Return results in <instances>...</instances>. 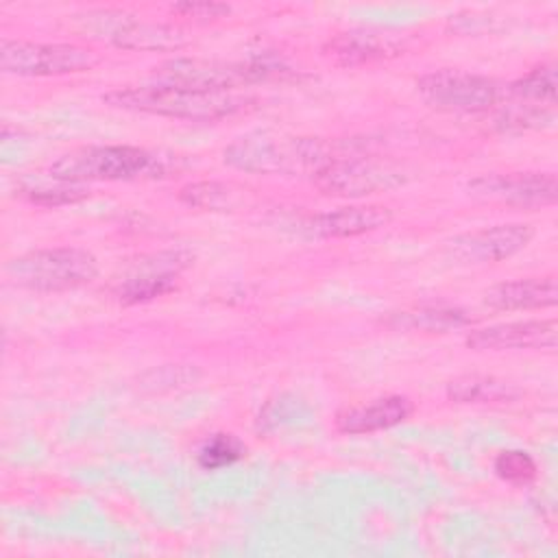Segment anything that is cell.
Masks as SVG:
<instances>
[{
	"mask_svg": "<svg viewBox=\"0 0 558 558\" xmlns=\"http://www.w3.org/2000/svg\"><path fill=\"white\" fill-rule=\"evenodd\" d=\"M556 107H541L532 102H508L497 113V126L506 129H541L556 120Z\"/></svg>",
	"mask_w": 558,
	"mask_h": 558,
	"instance_id": "obj_23",
	"label": "cell"
},
{
	"mask_svg": "<svg viewBox=\"0 0 558 558\" xmlns=\"http://www.w3.org/2000/svg\"><path fill=\"white\" fill-rule=\"evenodd\" d=\"M416 87L427 105L458 113L488 111L501 96V89L493 78L458 70L429 72L416 81Z\"/></svg>",
	"mask_w": 558,
	"mask_h": 558,
	"instance_id": "obj_9",
	"label": "cell"
},
{
	"mask_svg": "<svg viewBox=\"0 0 558 558\" xmlns=\"http://www.w3.org/2000/svg\"><path fill=\"white\" fill-rule=\"evenodd\" d=\"M98 63V57L74 44H37L22 39H2L0 68L17 76H61L85 72Z\"/></svg>",
	"mask_w": 558,
	"mask_h": 558,
	"instance_id": "obj_8",
	"label": "cell"
},
{
	"mask_svg": "<svg viewBox=\"0 0 558 558\" xmlns=\"http://www.w3.org/2000/svg\"><path fill=\"white\" fill-rule=\"evenodd\" d=\"M7 275L35 292H61L87 286L98 275L96 257L76 246L37 248L7 264Z\"/></svg>",
	"mask_w": 558,
	"mask_h": 558,
	"instance_id": "obj_4",
	"label": "cell"
},
{
	"mask_svg": "<svg viewBox=\"0 0 558 558\" xmlns=\"http://www.w3.org/2000/svg\"><path fill=\"white\" fill-rule=\"evenodd\" d=\"M412 414V401L401 395L375 399L366 405L347 408L338 414L336 427L342 434H368L403 423Z\"/></svg>",
	"mask_w": 558,
	"mask_h": 558,
	"instance_id": "obj_15",
	"label": "cell"
},
{
	"mask_svg": "<svg viewBox=\"0 0 558 558\" xmlns=\"http://www.w3.org/2000/svg\"><path fill=\"white\" fill-rule=\"evenodd\" d=\"M172 13L194 20H218L229 13V4L222 2H179L172 7Z\"/></svg>",
	"mask_w": 558,
	"mask_h": 558,
	"instance_id": "obj_26",
	"label": "cell"
},
{
	"mask_svg": "<svg viewBox=\"0 0 558 558\" xmlns=\"http://www.w3.org/2000/svg\"><path fill=\"white\" fill-rule=\"evenodd\" d=\"M161 172V159L140 146H85L50 166V177L68 183L159 177Z\"/></svg>",
	"mask_w": 558,
	"mask_h": 558,
	"instance_id": "obj_3",
	"label": "cell"
},
{
	"mask_svg": "<svg viewBox=\"0 0 558 558\" xmlns=\"http://www.w3.org/2000/svg\"><path fill=\"white\" fill-rule=\"evenodd\" d=\"M495 473L512 484H525L536 477V462L527 451L508 449L495 458Z\"/></svg>",
	"mask_w": 558,
	"mask_h": 558,
	"instance_id": "obj_25",
	"label": "cell"
},
{
	"mask_svg": "<svg viewBox=\"0 0 558 558\" xmlns=\"http://www.w3.org/2000/svg\"><path fill=\"white\" fill-rule=\"evenodd\" d=\"M397 50L399 44L392 37L373 31L340 33L325 46V52L340 65H362L368 61L392 57L397 54Z\"/></svg>",
	"mask_w": 558,
	"mask_h": 558,
	"instance_id": "obj_17",
	"label": "cell"
},
{
	"mask_svg": "<svg viewBox=\"0 0 558 558\" xmlns=\"http://www.w3.org/2000/svg\"><path fill=\"white\" fill-rule=\"evenodd\" d=\"M469 192L482 201L538 209L556 203L558 179L554 172L482 174L469 181Z\"/></svg>",
	"mask_w": 558,
	"mask_h": 558,
	"instance_id": "obj_10",
	"label": "cell"
},
{
	"mask_svg": "<svg viewBox=\"0 0 558 558\" xmlns=\"http://www.w3.org/2000/svg\"><path fill=\"white\" fill-rule=\"evenodd\" d=\"M190 264V255L181 251L157 253L146 257L113 288L122 303H144L168 294L177 288L179 272Z\"/></svg>",
	"mask_w": 558,
	"mask_h": 558,
	"instance_id": "obj_11",
	"label": "cell"
},
{
	"mask_svg": "<svg viewBox=\"0 0 558 558\" xmlns=\"http://www.w3.org/2000/svg\"><path fill=\"white\" fill-rule=\"evenodd\" d=\"M556 68L551 63L530 70L525 76L508 85V94L514 100L532 102L541 107H556Z\"/></svg>",
	"mask_w": 558,
	"mask_h": 558,
	"instance_id": "obj_21",
	"label": "cell"
},
{
	"mask_svg": "<svg viewBox=\"0 0 558 558\" xmlns=\"http://www.w3.org/2000/svg\"><path fill=\"white\" fill-rule=\"evenodd\" d=\"M85 37L109 41L126 50H179L190 39L177 26L148 22L124 11H89L78 17Z\"/></svg>",
	"mask_w": 558,
	"mask_h": 558,
	"instance_id": "obj_5",
	"label": "cell"
},
{
	"mask_svg": "<svg viewBox=\"0 0 558 558\" xmlns=\"http://www.w3.org/2000/svg\"><path fill=\"white\" fill-rule=\"evenodd\" d=\"M244 192L246 190L233 183L198 181L181 187L179 198L190 207H198L207 211H233L244 201Z\"/></svg>",
	"mask_w": 558,
	"mask_h": 558,
	"instance_id": "obj_19",
	"label": "cell"
},
{
	"mask_svg": "<svg viewBox=\"0 0 558 558\" xmlns=\"http://www.w3.org/2000/svg\"><path fill=\"white\" fill-rule=\"evenodd\" d=\"M532 227L512 222L462 233L449 242L453 257L462 262H501L519 253L532 240Z\"/></svg>",
	"mask_w": 558,
	"mask_h": 558,
	"instance_id": "obj_12",
	"label": "cell"
},
{
	"mask_svg": "<svg viewBox=\"0 0 558 558\" xmlns=\"http://www.w3.org/2000/svg\"><path fill=\"white\" fill-rule=\"evenodd\" d=\"M24 198H28L35 205H46V207H57V205H68V203H76L89 196V190H85L81 183H68V181H59L57 187H24L22 190Z\"/></svg>",
	"mask_w": 558,
	"mask_h": 558,
	"instance_id": "obj_24",
	"label": "cell"
},
{
	"mask_svg": "<svg viewBox=\"0 0 558 558\" xmlns=\"http://www.w3.org/2000/svg\"><path fill=\"white\" fill-rule=\"evenodd\" d=\"M447 397L458 403H501L519 397V390L490 375H462L449 381Z\"/></svg>",
	"mask_w": 558,
	"mask_h": 558,
	"instance_id": "obj_18",
	"label": "cell"
},
{
	"mask_svg": "<svg viewBox=\"0 0 558 558\" xmlns=\"http://www.w3.org/2000/svg\"><path fill=\"white\" fill-rule=\"evenodd\" d=\"M331 142L320 137L255 131L233 140L225 148V161L255 174H316L336 159Z\"/></svg>",
	"mask_w": 558,
	"mask_h": 558,
	"instance_id": "obj_2",
	"label": "cell"
},
{
	"mask_svg": "<svg viewBox=\"0 0 558 558\" xmlns=\"http://www.w3.org/2000/svg\"><path fill=\"white\" fill-rule=\"evenodd\" d=\"M556 301L558 286L554 277L501 281L484 292V303L495 310H538L551 307Z\"/></svg>",
	"mask_w": 558,
	"mask_h": 558,
	"instance_id": "obj_16",
	"label": "cell"
},
{
	"mask_svg": "<svg viewBox=\"0 0 558 558\" xmlns=\"http://www.w3.org/2000/svg\"><path fill=\"white\" fill-rule=\"evenodd\" d=\"M390 220L392 211L384 205H355L310 216L299 231L307 238H353L386 227Z\"/></svg>",
	"mask_w": 558,
	"mask_h": 558,
	"instance_id": "obj_14",
	"label": "cell"
},
{
	"mask_svg": "<svg viewBox=\"0 0 558 558\" xmlns=\"http://www.w3.org/2000/svg\"><path fill=\"white\" fill-rule=\"evenodd\" d=\"M395 327L423 329L432 333H445L471 323V318L458 307H418L414 312H399L390 320Z\"/></svg>",
	"mask_w": 558,
	"mask_h": 558,
	"instance_id": "obj_20",
	"label": "cell"
},
{
	"mask_svg": "<svg viewBox=\"0 0 558 558\" xmlns=\"http://www.w3.org/2000/svg\"><path fill=\"white\" fill-rule=\"evenodd\" d=\"M277 65L255 59L248 63H227L216 59H196L181 57L170 59L155 68V83L179 85L192 89H220L233 92L240 85H248L253 81H262L270 74H277Z\"/></svg>",
	"mask_w": 558,
	"mask_h": 558,
	"instance_id": "obj_6",
	"label": "cell"
},
{
	"mask_svg": "<svg viewBox=\"0 0 558 558\" xmlns=\"http://www.w3.org/2000/svg\"><path fill=\"white\" fill-rule=\"evenodd\" d=\"M312 179L323 194L357 198L403 185L408 181V174L399 166L377 157L338 155Z\"/></svg>",
	"mask_w": 558,
	"mask_h": 558,
	"instance_id": "obj_7",
	"label": "cell"
},
{
	"mask_svg": "<svg viewBox=\"0 0 558 558\" xmlns=\"http://www.w3.org/2000/svg\"><path fill=\"white\" fill-rule=\"evenodd\" d=\"M111 107L126 111H142L166 118H181L194 122H214L244 111L253 98L240 92L192 89L179 85L150 83L140 87H120L102 96Z\"/></svg>",
	"mask_w": 558,
	"mask_h": 558,
	"instance_id": "obj_1",
	"label": "cell"
},
{
	"mask_svg": "<svg viewBox=\"0 0 558 558\" xmlns=\"http://www.w3.org/2000/svg\"><path fill=\"white\" fill-rule=\"evenodd\" d=\"M558 340V325L554 318L501 323L469 333L466 344L475 351L504 349H554Z\"/></svg>",
	"mask_w": 558,
	"mask_h": 558,
	"instance_id": "obj_13",
	"label": "cell"
},
{
	"mask_svg": "<svg viewBox=\"0 0 558 558\" xmlns=\"http://www.w3.org/2000/svg\"><path fill=\"white\" fill-rule=\"evenodd\" d=\"M244 453H246V447L238 436L220 432V434L209 436L201 445L196 460L205 471H218V469L235 464L238 460L244 458Z\"/></svg>",
	"mask_w": 558,
	"mask_h": 558,
	"instance_id": "obj_22",
	"label": "cell"
}]
</instances>
